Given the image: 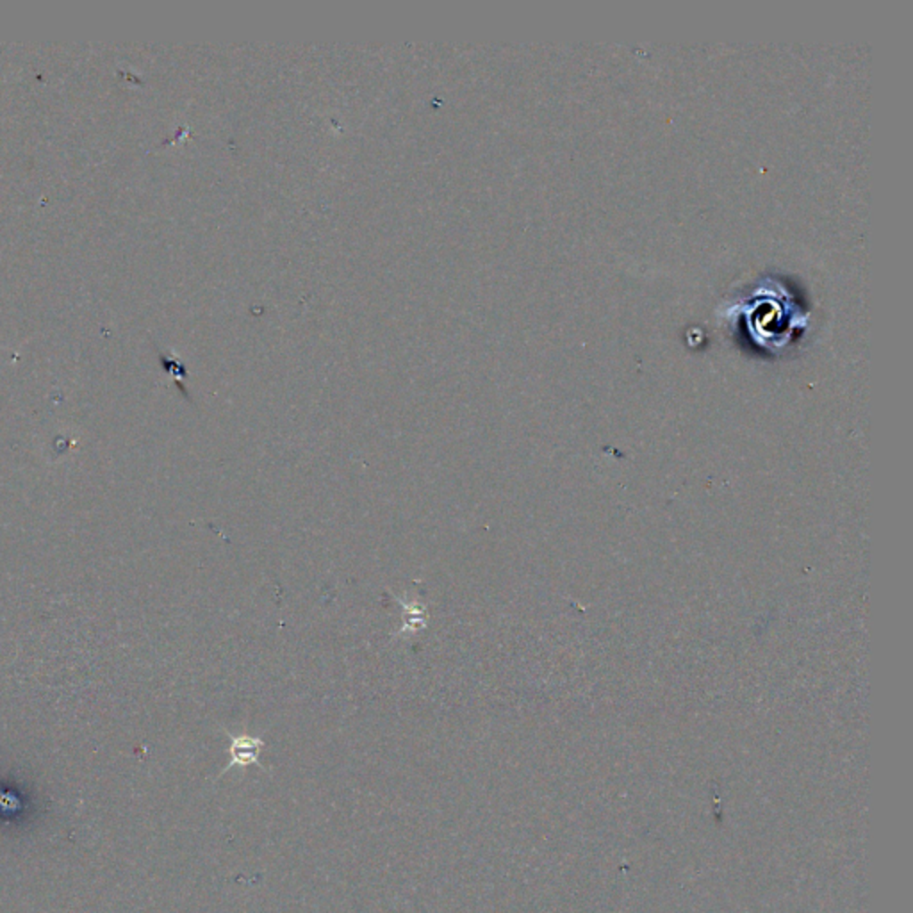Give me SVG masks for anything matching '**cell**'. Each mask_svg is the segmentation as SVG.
<instances>
[{"instance_id": "1", "label": "cell", "mask_w": 913, "mask_h": 913, "mask_svg": "<svg viewBox=\"0 0 913 913\" xmlns=\"http://www.w3.org/2000/svg\"><path fill=\"white\" fill-rule=\"evenodd\" d=\"M228 738H230V747H228V753H230V763L226 765V769L223 772H226L228 769L232 767H248V765H260L259 763V754L264 747V740L260 736H253V735H234V733H228Z\"/></svg>"}, {"instance_id": "2", "label": "cell", "mask_w": 913, "mask_h": 913, "mask_svg": "<svg viewBox=\"0 0 913 913\" xmlns=\"http://www.w3.org/2000/svg\"><path fill=\"white\" fill-rule=\"evenodd\" d=\"M392 596V594H391ZM401 606V628L396 631L394 638L412 637L428 626V608L419 599H401L392 596Z\"/></svg>"}]
</instances>
